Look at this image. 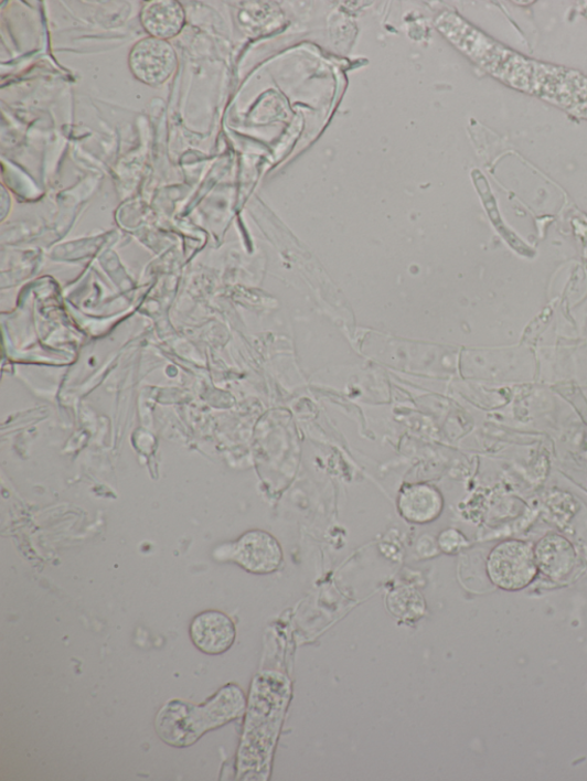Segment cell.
<instances>
[{
	"instance_id": "obj_1",
	"label": "cell",
	"mask_w": 587,
	"mask_h": 781,
	"mask_svg": "<svg viewBox=\"0 0 587 781\" xmlns=\"http://www.w3.org/2000/svg\"><path fill=\"white\" fill-rule=\"evenodd\" d=\"M535 548L521 539H508L492 549L487 573L498 588L516 591L530 586L538 575Z\"/></svg>"
},
{
	"instance_id": "obj_3",
	"label": "cell",
	"mask_w": 587,
	"mask_h": 781,
	"mask_svg": "<svg viewBox=\"0 0 587 781\" xmlns=\"http://www.w3.org/2000/svg\"><path fill=\"white\" fill-rule=\"evenodd\" d=\"M129 67L139 82L157 87L178 69L179 57L168 41L150 36L135 44L129 55Z\"/></svg>"
},
{
	"instance_id": "obj_5",
	"label": "cell",
	"mask_w": 587,
	"mask_h": 781,
	"mask_svg": "<svg viewBox=\"0 0 587 781\" xmlns=\"http://www.w3.org/2000/svg\"><path fill=\"white\" fill-rule=\"evenodd\" d=\"M541 573L555 582L567 580L577 564V553L569 541L559 534H547L535 547Z\"/></svg>"
},
{
	"instance_id": "obj_8",
	"label": "cell",
	"mask_w": 587,
	"mask_h": 781,
	"mask_svg": "<svg viewBox=\"0 0 587 781\" xmlns=\"http://www.w3.org/2000/svg\"><path fill=\"white\" fill-rule=\"evenodd\" d=\"M388 609L403 621H418L426 612L425 599L414 588H397L388 596Z\"/></svg>"
},
{
	"instance_id": "obj_9",
	"label": "cell",
	"mask_w": 587,
	"mask_h": 781,
	"mask_svg": "<svg viewBox=\"0 0 587 781\" xmlns=\"http://www.w3.org/2000/svg\"><path fill=\"white\" fill-rule=\"evenodd\" d=\"M437 545L440 552L456 555L469 546V541L460 531L448 528L439 533Z\"/></svg>"
},
{
	"instance_id": "obj_7",
	"label": "cell",
	"mask_w": 587,
	"mask_h": 781,
	"mask_svg": "<svg viewBox=\"0 0 587 781\" xmlns=\"http://www.w3.org/2000/svg\"><path fill=\"white\" fill-rule=\"evenodd\" d=\"M140 21L151 38L168 41L181 34L186 17L179 2L154 0L142 8Z\"/></svg>"
},
{
	"instance_id": "obj_4",
	"label": "cell",
	"mask_w": 587,
	"mask_h": 781,
	"mask_svg": "<svg viewBox=\"0 0 587 781\" xmlns=\"http://www.w3.org/2000/svg\"><path fill=\"white\" fill-rule=\"evenodd\" d=\"M190 636L201 652L218 655L232 648L237 638V630L227 614L221 611H205L193 619Z\"/></svg>"
},
{
	"instance_id": "obj_2",
	"label": "cell",
	"mask_w": 587,
	"mask_h": 781,
	"mask_svg": "<svg viewBox=\"0 0 587 781\" xmlns=\"http://www.w3.org/2000/svg\"><path fill=\"white\" fill-rule=\"evenodd\" d=\"M230 560L238 564L247 573L266 576L277 573L284 561L279 541L266 531H249L237 543L230 546Z\"/></svg>"
},
{
	"instance_id": "obj_6",
	"label": "cell",
	"mask_w": 587,
	"mask_h": 781,
	"mask_svg": "<svg viewBox=\"0 0 587 781\" xmlns=\"http://www.w3.org/2000/svg\"><path fill=\"white\" fill-rule=\"evenodd\" d=\"M445 499L437 489L427 484L405 486L398 498V512L408 523L425 525L442 515Z\"/></svg>"
}]
</instances>
